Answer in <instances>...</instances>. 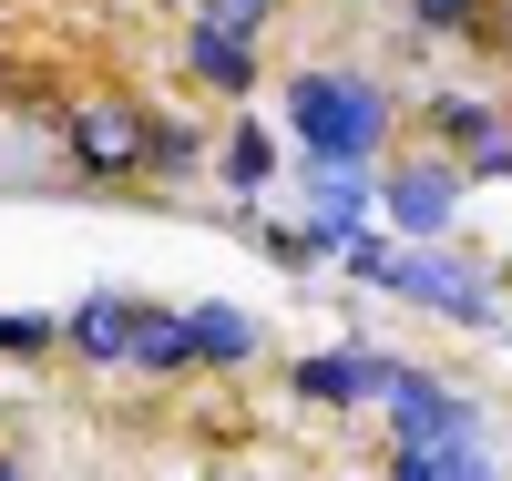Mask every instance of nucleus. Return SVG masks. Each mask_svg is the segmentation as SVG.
I'll return each mask as SVG.
<instances>
[{"label":"nucleus","mask_w":512,"mask_h":481,"mask_svg":"<svg viewBox=\"0 0 512 481\" xmlns=\"http://www.w3.org/2000/svg\"><path fill=\"white\" fill-rule=\"evenodd\" d=\"M297 134H308L328 164H349L379 134V93H369V82H338V72H308V82H297Z\"/></svg>","instance_id":"nucleus-1"},{"label":"nucleus","mask_w":512,"mask_h":481,"mask_svg":"<svg viewBox=\"0 0 512 481\" xmlns=\"http://www.w3.org/2000/svg\"><path fill=\"white\" fill-rule=\"evenodd\" d=\"M349 267H359V277H379V287H410V297H431V308H451V318H492V297H482L472 277L431 267V256H390V246L349 236Z\"/></svg>","instance_id":"nucleus-2"},{"label":"nucleus","mask_w":512,"mask_h":481,"mask_svg":"<svg viewBox=\"0 0 512 481\" xmlns=\"http://www.w3.org/2000/svg\"><path fill=\"white\" fill-rule=\"evenodd\" d=\"M62 134H72V164L82 174H134L144 164V113L134 103H82Z\"/></svg>","instance_id":"nucleus-3"},{"label":"nucleus","mask_w":512,"mask_h":481,"mask_svg":"<svg viewBox=\"0 0 512 481\" xmlns=\"http://www.w3.org/2000/svg\"><path fill=\"white\" fill-rule=\"evenodd\" d=\"M390 369H400V359H359V348H338V359H308V369H297V389H308V400H379Z\"/></svg>","instance_id":"nucleus-4"},{"label":"nucleus","mask_w":512,"mask_h":481,"mask_svg":"<svg viewBox=\"0 0 512 481\" xmlns=\"http://www.w3.org/2000/svg\"><path fill=\"white\" fill-rule=\"evenodd\" d=\"M390 215H400L410 236H431V226H451V174H441V164H420V174H400V185H390Z\"/></svg>","instance_id":"nucleus-5"},{"label":"nucleus","mask_w":512,"mask_h":481,"mask_svg":"<svg viewBox=\"0 0 512 481\" xmlns=\"http://www.w3.org/2000/svg\"><path fill=\"white\" fill-rule=\"evenodd\" d=\"M134 318H144V308H134V297H93V308H82V318H72V338H82V348H93V359H123V348H134Z\"/></svg>","instance_id":"nucleus-6"},{"label":"nucleus","mask_w":512,"mask_h":481,"mask_svg":"<svg viewBox=\"0 0 512 481\" xmlns=\"http://www.w3.org/2000/svg\"><path fill=\"white\" fill-rule=\"evenodd\" d=\"M185 348H195V359H246L256 328H246L236 308H195V318H185Z\"/></svg>","instance_id":"nucleus-7"},{"label":"nucleus","mask_w":512,"mask_h":481,"mask_svg":"<svg viewBox=\"0 0 512 481\" xmlns=\"http://www.w3.org/2000/svg\"><path fill=\"white\" fill-rule=\"evenodd\" d=\"M134 369H185L195 348H185V318H134V348H123Z\"/></svg>","instance_id":"nucleus-8"},{"label":"nucleus","mask_w":512,"mask_h":481,"mask_svg":"<svg viewBox=\"0 0 512 481\" xmlns=\"http://www.w3.org/2000/svg\"><path fill=\"white\" fill-rule=\"evenodd\" d=\"M195 72L216 82V93H246V72H256V52H246V41H226V31H195Z\"/></svg>","instance_id":"nucleus-9"},{"label":"nucleus","mask_w":512,"mask_h":481,"mask_svg":"<svg viewBox=\"0 0 512 481\" xmlns=\"http://www.w3.org/2000/svg\"><path fill=\"white\" fill-rule=\"evenodd\" d=\"M318 215H328V236L359 226V185H349V174H328V185H318Z\"/></svg>","instance_id":"nucleus-10"},{"label":"nucleus","mask_w":512,"mask_h":481,"mask_svg":"<svg viewBox=\"0 0 512 481\" xmlns=\"http://www.w3.org/2000/svg\"><path fill=\"white\" fill-rule=\"evenodd\" d=\"M256 21H267V0H205V31H226V41H246Z\"/></svg>","instance_id":"nucleus-11"},{"label":"nucleus","mask_w":512,"mask_h":481,"mask_svg":"<svg viewBox=\"0 0 512 481\" xmlns=\"http://www.w3.org/2000/svg\"><path fill=\"white\" fill-rule=\"evenodd\" d=\"M226 174H236V185H267V134H236V154H226Z\"/></svg>","instance_id":"nucleus-12"},{"label":"nucleus","mask_w":512,"mask_h":481,"mask_svg":"<svg viewBox=\"0 0 512 481\" xmlns=\"http://www.w3.org/2000/svg\"><path fill=\"white\" fill-rule=\"evenodd\" d=\"M420 21H431V31H451V21L472 31V21H482V0H420Z\"/></svg>","instance_id":"nucleus-13"},{"label":"nucleus","mask_w":512,"mask_h":481,"mask_svg":"<svg viewBox=\"0 0 512 481\" xmlns=\"http://www.w3.org/2000/svg\"><path fill=\"white\" fill-rule=\"evenodd\" d=\"M41 338H52V328H41V318H0V348H11V359H31Z\"/></svg>","instance_id":"nucleus-14"},{"label":"nucleus","mask_w":512,"mask_h":481,"mask_svg":"<svg viewBox=\"0 0 512 481\" xmlns=\"http://www.w3.org/2000/svg\"><path fill=\"white\" fill-rule=\"evenodd\" d=\"M0 481H21V471H0Z\"/></svg>","instance_id":"nucleus-15"}]
</instances>
